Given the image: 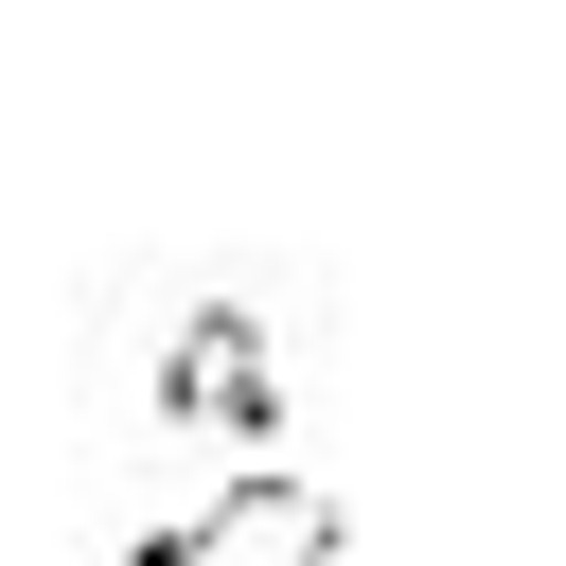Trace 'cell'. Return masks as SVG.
I'll return each mask as SVG.
<instances>
[{"instance_id":"2","label":"cell","mask_w":566,"mask_h":566,"mask_svg":"<svg viewBox=\"0 0 566 566\" xmlns=\"http://www.w3.org/2000/svg\"><path fill=\"white\" fill-rule=\"evenodd\" d=\"M177 407H195V424H283V389H265V336H248V318H212V336L177 354Z\"/></svg>"},{"instance_id":"1","label":"cell","mask_w":566,"mask_h":566,"mask_svg":"<svg viewBox=\"0 0 566 566\" xmlns=\"http://www.w3.org/2000/svg\"><path fill=\"white\" fill-rule=\"evenodd\" d=\"M142 548H159V566H318V548H354V513H336L318 478H230V495L159 513Z\"/></svg>"}]
</instances>
